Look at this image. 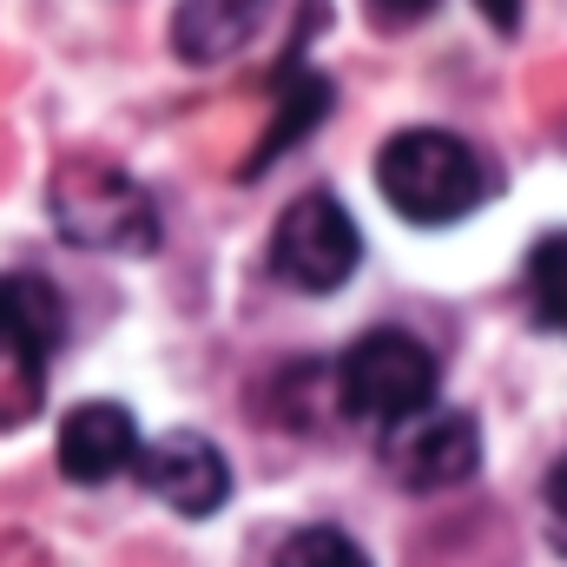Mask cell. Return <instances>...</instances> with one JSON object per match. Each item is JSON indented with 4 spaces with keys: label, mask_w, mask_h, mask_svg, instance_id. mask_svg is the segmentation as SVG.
I'll list each match as a JSON object with an SVG mask.
<instances>
[{
    "label": "cell",
    "mask_w": 567,
    "mask_h": 567,
    "mask_svg": "<svg viewBox=\"0 0 567 567\" xmlns=\"http://www.w3.org/2000/svg\"><path fill=\"white\" fill-rule=\"evenodd\" d=\"M47 212L53 231L80 251H113V258H145L158 251V205L140 178L100 152H73L47 178Z\"/></svg>",
    "instance_id": "1"
},
{
    "label": "cell",
    "mask_w": 567,
    "mask_h": 567,
    "mask_svg": "<svg viewBox=\"0 0 567 567\" xmlns=\"http://www.w3.org/2000/svg\"><path fill=\"white\" fill-rule=\"evenodd\" d=\"M377 185L410 225H455L495 192L482 152L468 140H455V133H435V126H410V133L383 140Z\"/></svg>",
    "instance_id": "2"
},
{
    "label": "cell",
    "mask_w": 567,
    "mask_h": 567,
    "mask_svg": "<svg viewBox=\"0 0 567 567\" xmlns=\"http://www.w3.org/2000/svg\"><path fill=\"white\" fill-rule=\"evenodd\" d=\"M435 390H442V370H435L429 343H416L410 330H370L337 363V403L383 429L435 410Z\"/></svg>",
    "instance_id": "3"
},
{
    "label": "cell",
    "mask_w": 567,
    "mask_h": 567,
    "mask_svg": "<svg viewBox=\"0 0 567 567\" xmlns=\"http://www.w3.org/2000/svg\"><path fill=\"white\" fill-rule=\"evenodd\" d=\"M357 258H363V238H357L350 212L330 192H303L278 218V231H271V271L290 290H310V297L350 284Z\"/></svg>",
    "instance_id": "4"
},
{
    "label": "cell",
    "mask_w": 567,
    "mask_h": 567,
    "mask_svg": "<svg viewBox=\"0 0 567 567\" xmlns=\"http://www.w3.org/2000/svg\"><path fill=\"white\" fill-rule=\"evenodd\" d=\"M383 462L416 495L455 488V482H468L482 468V429L462 410H423V416H410V423H396L383 435Z\"/></svg>",
    "instance_id": "5"
},
{
    "label": "cell",
    "mask_w": 567,
    "mask_h": 567,
    "mask_svg": "<svg viewBox=\"0 0 567 567\" xmlns=\"http://www.w3.org/2000/svg\"><path fill=\"white\" fill-rule=\"evenodd\" d=\"M140 482L172 508V515H218L225 508V495H231V468H225V455L205 442V435H192V429H172V435H158V442H145L140 449Z\"/></svg>",
    "instance_id": "6"
},
{
    "label": "cell",
    "mask_w": 567,
    "mask_h": 567,
    "mask_svg": "<svg viewBox=\"0 0 567 567\" xmlns=\"http://www.w3.org/2000/svg\"><path fill=\"white\" fill-rule=\"evenodd\" d=\"M60 475L80 482V488H100L113 475H126L140 462V423L133 410L120 403H80L66 423H60Z\"/></svg>",
    "instance_id": "7"
},
{
    "label": "cell",
    "mask_w": 567,
    "mask_h": 567,
    "mask_svg": "<svg viewBox=\"0 0 567 567\" xmlns=\"http://www.w3.org/2000/svg\"><path fill=\"white\" fill-rule=\"evenodd\" d=\"M265 0H178L172 13V47L192 66H218L231 53H245V40L258 33Z\"/></svg>",
    "instance_id": "8"
},
{
    "label": "cell",
    "mask_w": 567,
    "mask_h": 567,
    "mask_svg": "<svg viewBox=\"0 0 567 567\" xmlns=\"http://www.w3.org/2000/svg\"><path fill=\"white\" fill-rule=\"evenodd\" d=\"M323 120H330V80H323V73H310V66H284V73H278V106H271V126H265L258 152L245 158V178H258L265 165H278L284 152H290L297 140H310Z\"/></svg>",
    "instance_id": "9"
},
{
    "label": "cell",
    "mask_w": 567,
    "mask_h": 567,
    "mask_svg": "<svg viewBox=\"0 0 567 567\" xmlns=\"http://www.w3.org/2000/svg\"><path fill=\"white\" fill-rule=\"evenodd\" d=\"M0 337H7V343H27V350H40V357H53L60 337H66V303H60V290L47 278H33V271H7V278H0Z\"/></svg>",
    "instance_id": "10"
},
{
    "label": "cell",
    "mask_w": 567,
    "mask_h": 567,
    "mask_svg": "<svg viewBox=\"0 0 567 567\" xmlns=\"http://www.w3.org/2000/svg\"><path fill=\"white\" fill-rule=\"evenodd\" d=\"M47 363L53 357L0 337V429H20L40 416V403H47Z\"/></svg>",
    "instance_id": "11"
},
{
    "label": "cell",
    "mask_w": 567,
    "mask_h": 567,
    "mask_svg": "<svg viewBox=\"0 0 567 567\" xmlns=\"http://www.w3.org/2000/svg\"><path fill=\"white\" fill-rule=\"evenodd\" d=\"M528 310L542 330H567V231H548L528 251Z\"/></svg>",
    "instance_id": "12"
},
{
    "label": "cell",
    "mask_w": 567,
    "mask_h": 567,
    "mask_svg": "<svg viewBox=\"0 0 567 567\" xmlns=\"http://www.w3.org/2000/svg\"><path fill=\"white\" fill-rule=\"evenodd\" d=\"M278 567H370V555L343 528H297L278 548Z\"/></svg>",
    "instance_id": "13"
},
{
    "label": "cell",
    "mask_w": 567,
    "mask_h": 567,
    "mask_svg": "<svg viewBox=\"0 0 567 567\" xmlns=\"http://www.w3.org/2000/svg\"><path fill=\"white\" fill-rule=\"evenodd\" d=\"M363 7H370V20L390 27V33H396V27H416V20L435 13V0H363Z\"/></svg>",
    "instance_id": "14"
},
{
    "label": "cell",
    "mask_w": 567,
    "mask_h": 567,
    "mask_svg": "<svg viewBox=\"0 0 567 567\" xmlns=\"http://www.w3.org/2000/svg\"><path fill=\"white\" fill-rule=\"evenodd\" d=\"M548 522H555V548L567 555V455L548 468Z\"/></svg>",
    "instance_id": "15"
},
{
    "label": "cell",
    "mask_w": 567,
    "mask_h": 567,
    "mask_svg": "<svg viewBox=\"0 0 567 567\" xmlns=\"http://www.w3.org/2000/svg\"><path fill=\"white\" fill-rule=\"evenodd\" d=\"M482 7V20L495 27V33H515L522 27V0H475Z\"/></svg>",
    "instance_id": "16"
}]
</instances>
